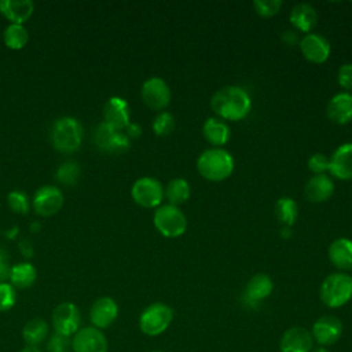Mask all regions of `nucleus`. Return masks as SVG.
I'll return each instance as SVG.
<instances>
[{
	"label": "nucleus",
	"mask_w": 352,
	"mask_h": 352,
	"mask_svg": "<svg viewBox=\"0 0 352 352\" xmlns=\"http://www.w3.org/2000/svg\"><path fill=\"white\" fill-rule=\"evenodd\" d=\"M48 336V323L44 319H30L22 329V337L30 346H37Z\"/></svg>",
	"instance_id": "nucleus-26"
},
{
	"label": "nucleus",
	"mask_w": 352,
	"mask_h": 352,
	"mask_svg": "<svg viewBox=\"0 0 352 352\" xmlns=\"http://www.w3.org/2000/svg\"><path fill=\"white\" fill-rule=\"evenodd\" d=\"M274 289L272 279L267 274L253 275L243 292V302L249 307H257L263 300H265Z\"/></svg>",
	"instance_id": "nucleus-17"
},
{
	"label": "nucleus",
	"mask_w": 352,
	"mask_h": 352,
	"mask_svg": "<svg viewBox=\"0 0 352 352\" xmlns=\"http://www.w3.org/2000/svg\"><path fill=\"white\" fill-rule=\"evenodd\" d=\"M199 175L210 182L227 179L234 170V160L227 150L213 147L202 151L197 160Z\"/></svg>",
	"instance_id": "nucleus-2"
},
{
	"label": "nucleus",
	"mask_w": 352,
	"mask_h": 352,
	"mask_svg": "<svg viewBox=\"0 0 352 352\" xmlns=\"http://www.w3.org/2000/svg\"><path fill=\"white\" fill-rule=\"evenodd\" d=\"M300 50L305 59L314 63H323L330 56V43L318 33H307L300 40Z\"/></svg>",
	"instance_id": "nucleus-15"
},
{
	"label": "nucleus",
	"mask_w": 352,
	"mask_h": 352,
	"mask_svg": "<svg viewBox=\"0 0 352 352\" xmlns=\"http://www.w3.org/2000/svg\"><path fill=\"white\" fill-rule=\"evenodd\" d=\"M333 192L334 183L324 173L312 176L304 187V195L311 202H323L329 199L333 195Z\"/></svg>",
	"instance_id": "nucleus-21"
},
{
	"label": "nucleus",
	"mask_w": 352,
	"mask_h": 352,
	"mask_svg": "<svg viewBox=\"0 0 352 352\" xmlns=\"http://www.w3.org/2000/svg\"><path fill=\"white\" fill-rule=\"evenodd\" d=\"M151 352H162V351H151Z\"/></svg>",
	"instance_id": "nucleus-46"
},
{
	"label": "nucleus",
	"mask_w": 352,
	"mask_h": 352,
	"mask_svg": "<svg viewBox=\"0 0 352 352\" xmlns=\"http://www.w3.org/2000/svg\"><path fill=\"white\" fill-rule=\"evenodd\" d=\"M351 276H352V275H351Z\"/></svg>",
	"instance_id": "nucleus-47"
},
{
	"label": "nucleus",
	"mask_w": 352,
	"mask_h": 352,
	"mask_svg": "<svg viewBox=\"0 0 352 352\" xmlns=\"http://www.w3.org/2000/svg\"><path fill=\"white\" fill-rule=\"evenodd\" d=\"M103 117L104 122L111 125L113 128L122 131L128 126L131 122V114H129V106L126 100H124L120 96H111L103 107Z\"/></svg>",
	"instance_id": "nucleus-18"
},
{
	"label": "nucleus",
	"mask_w": 352,
	"mask_h": 352,
	"mask_svg": "<svg viewBox=\"0 0 352 352\" xmlns=\"http://www.w3.org/2000/svg\"><path fill=\"white\" fill-rule=\"evenodd\" d=\"M80 311L73 302H60L52 312V326L55 333L70 337L80 329Z\"/></svg>",
	"instance_id": "nucleus-9"
},
{
	"label": "nucleus",
	"mask_w": 352,
	"mask_h": 352,
	"mask_svg": "<svg viewBox=\"0 0 352 352\" xmlns=\"http://www.w3.org/2000/svg\"><path fill=\"white\" fill-rule=\"evenodd\" d=\"M289 19L297 30L304 33H311L312 28L316 25L318 14L311 4L298 3L292 8Z\"/></svg>",
	"instance_id": "nucleus-24"
},
{
	"label": "nucleus",
	"mask_w": 352,
	"mask_h": 352,
	"mask_svg": "<svg viewBox=\"0 0 352 352\" xmlns=\"http://www.w3.org/2000/svg\"><path fill=\"white\" fill-rule=\"evenodd\" d=\"M342 323L334 315H323L312 324V338L320 346H327L336 344L342 336Z\"/></svg>",
	"instance_id": "nucleus-11"
},
{
	"label": "nucleus",
	"mask_w": 352,
	"mask_h": 352,
	"mask_svg": "<svg viewBox=\"0 0 352 352\" xmlns=\"http://www.w3.org/2000/svg\"><path fill=\"white\" fill-rule=\"evenodd\" d=\"M131 194L138 205L143 208H157L164 199V187L160 180L144 176L133 183Z\"/></svg>",
	"instance_id": "nucleus-8"
},
{
	"label": "nucleus",
	"mask_w": 352,
	"mask_h": 352,
	"mask_svg": "<svg viewBox=\"0 0 352 352\" xmlns=\"http://www.w3.org/2000/svg\"><path fill=\"white\" fill-rule=\"evenodd\" d=\"M311 352H330V351H329L326 346H320V345H319V346H315Z\"/></svg>",
	"instance_id": "nucleus-45"
},
{
	"label": "nucleus",
	"mask_w": 352,
	"mask_h": 352,
	"mask_svg": "<svg viewBox=\"0 0 352 352\" xmlns=\"http://www.w3.org/2000/svg\"><path fill=\"white\" fill-rule=\"evenodd\" d=\"M34 11V4L30 0H1L0 12L11 21V23H19L28 21Z\"/></svg>",
	"instance_id": "nucleus-22"
},
{
	"label": "nucleus",
	"mask_w": 352,
	"mask_h": 352,
	"mask_svg": "<svg viewBox=\"0 0 352 352\" xmlns=\"http://www.w3.org/2000/svg\"><path fill=\"white\" fill-rule=\"evenodd\" d=\"M280 352H311L314 349V338L309 330L301 326L287 329L280 337Z\"/></svg>",
	"instance_id": "nucleus-14"
},
{
	"label": "nucleus",
	"mask_w": 352,
	"mask_h": 352,
	"mask_svg": "<svg viewBox=\"0 0 352 352\" xmlns=\"http://www.w3.org/2000/svg\"><path fill=\"white\" fill-rule=\"evenodd\" d=\"M8 261V256H7V252L0 248V263H7Z\"/></svg>",
	"instance_id": "nucleus-43"
},
{
	"label": "nucleus",
	"mask_w": 352,
	"mask_h": 352,
	"mask_svg": "<svg viewBox=\"0 0 352 352\" xmlns=\"http://www.w3.org/2000/svg\"><path fill=\"white\" fill-rule=\"evenodd\" d=\"M190 192L191 190H190L188 182L182 177L172 179L164 188V197H166V199L169 201V205H173V206H177L186 202L190 197Z\"/></svg>",
	"instance_id": "nucleus-28"
},
{
	"label": "nucleus",
	"mask_w": 352,
	"mask_h": 352,
	"mask_svg": "<svg viewBox=\"0 0 352 352\" xmlns=\"http://www.w3.org/2000/svg\"><path fill=\"white\" fill-rule=\"evenodd\" d=\"M94 142L99 150L109 154H121L129 148V138L126 133H122L104 121L95 128Z\"/></svg>",
	"instance_id": "nucleus-7"
},
{
	"label": "nucleus",
	"mask_w": 352,
	"mask_h": 352,
	"mask_svg": "<svg viewBox=\"0 0 352 352\" xmlns=\"http://www.w3.org/2000/svg\"><path fill=\"white\" fill-rule=\"evenodd\" d=\"M319 296L329 308H340L352 298V276L344 272H334L324 278Z\"/></svg>",
	"instance_id": "nucleus-4"
},
{
	"label": "nucleus",
	"mask_w": 352,
	"mask_h": 352,
	"mask_svg": "<svg viewBox=\"0 0 352 352\" xmlns=\"http://www.w3.org/2000/svg\"><path fill=\"white\" fill-rule=\"evenodd\" d=\"M210 107L221 120L238 121L245 118L250 109L252 100L246 91L235 85H226L217 89L212 99Z\"/></svg>",
	"instance_id": "nucleus-1"
},
{
	"label": "nucleus",
	"mask_w": 352,
	"mask_h": 352,
	"mask_svg": "<svg viewBox=\"0 0 352 352\" xmlns=\"http://www.w3.org/2000/svg\"><path fill=\"white\" fill-rule=\"evenodd\" d=\"M327 117L336 124H348L352 121V94L340 92L336 94L327 103Z\"/></svg>",
	"instance_id": "nucleus-20"
},
{
	"label": "nucleus",
	"mask_w": 352,
	"mask_h": 352,
	"mask_svg": "<svg viewBox=\"0 0 352 352\" xmlns=\"http://www.w3.org/2000/svg\"><path fill=\"white\" fill-rule=\"evenodd\" d=\"M142 99L153 110H162L170 102V89L160 77H151L142 85Z\"/></svg>",
	"instance_id": "nucleus-12"
},
{
	"label": "nucleus",
	"mask_w": 352,
	"mask_h": 352,
	"mask_svg": "<svg viewBox=\"0 0 352 352\" xmlns=\"http://www.w3.org/2000/svg\"><path fill=\"white\" fill-rule=\"evenodd\" d=\"M154 226L160 234L168 238H176L184 234L187 228V219L184 213L173 205L160 206L153 217Z\"/></svg>",
	"instance_id": "nucleus-6"
},
{
	"label": "nucleus",
	"mask_w": 352,
	"mask_h": 352,
	"mask_svg": "<svg viewBox=\"0 0 352 352\" xmlns=\"http://www.w3.org/2000/svg\"><path fill=\"white\" fill-rule=\"evenodd\" d=\"M173 319V309L164 302H153L143 309L139 318V327L143 334L155 337L162 334Z\"/></svg>",
	"instance_id": "nucleus-5"
},
{
	"label": "nucleus",
	"mask_w": 352,
	"mask_h": 352,
	"mask_svg": "<svg viewBox=\"0 0 352 352\" xmlns=\"http://www.w3.org/2000/svg\"><path fill=\"white\" fill-rule=\"evenodd\" d=\"M73 352H109V344L102 330L88 326L80 329L72 338Z\"/></svg>",
	"instance_id": "nucleus-10"
},
{
	"label": "nucleus",
	"mask_w": 352,
	"mask_h": 352,
	"mask_svg": "<svg viewBox=\"0 0 352 352\" xmlns=\"http://www.w3.org/2000/svg\"><path fill=\"white\" fill-rule=\"evenodd\" d=\"M19 352H41L37 346H30V345H28V346H25V348H22Z\"/></svg>",
	"instance_id": "nucleus-44"
},
{
	"label": "nucleus",
	"mask_w": 352,
	"mask_h": 352,
	"mask_svg": "<svg viewBox=\"0 0 352 352\" xmlns=\"http://www.w3.org/2000/svg\"><path fill=\"white\" fill-rule=\"evenodd\" d=\"M82 136V126L80 121H77L73 117L58 118L56 121H54L50 131V139L54 148L66 154L74 153L80 148Z\"/></svg>",
	"instance_id": "nucleus-3"
},
{
	"label": "nucleus",
	"mask_w": 352,
	"mask_h": 352,
	"mask_svg": "<svg viewBox=\"0 0 352 352\" xmlns=\"http://www.w3.org/2000/svg\"><path fill=\"white\" fill-rule=\"evenodd\" d=\"M118 316V305L111 297L98 298L89 311V319L94 327L102 330L113 324Z\"/></svg>",
	"instance_id": "nucleus-16"
},
{
	"label": "nucleus",
	"mask_w": 352,
	"mask_h": 352,
	"mask_svg": "<svg viewBox=\"0 0 352 352\" xmlns=\"http://www.w3.org/2000/svg\"><path fill=\"white\" fill-rule=\"evenodd\" d=\"M48 352H70L72 351V340L66 336L54 333L47 342Z\"/></svg>",
	"instance_id": "nucleus-36"
},
{
	"label": "nucleus",
	"mask_w": 352,
	"mask_h": 352,
	"mask_svg": "<svg viewBox=\"0 0 352 352\" xmlns=\"http://www.w3.org/2000/svg\"><path fill=\"white\" fill-rule=\"evenodd\" d=\"M275 213H276L278 220L283 226L292 227L298 216V208H297L296 201L289 197L279 198L275 204Z\"/></svg>",
	"instance_id": "nucleus-29"
},
{
	"label": "nucleus",
	"mask_w": 352,
	"mask_h": 352,
	"mask_svg": "<svg viewBox=\"0 0 352 352\" xmlns=\"http://www.w3.org/2000/svg\"><path fill=\"white\" fill-rule=\"evenodd\" d=\"M125 129H126V136H128V138H138V136H140V133H142L140 125L133 124V122H129Z\"/></svg>",
	"instance_id": "nucleus-40"
},
{
	"label": "nucleus",
	"mask_w": 352,
	"mask_h": 352,
	"mask_svg": "<svg viewBox=\"0 0 352 352\" xmlns=\"http://www.w3.org/2000/svg\"><path fill=\"white\" fill-rule=\"evenodd\" d=\"M36 276V268L30 263H18L14 267H11L10 280L14 287L26 289L34 283Z\"/></svg>",
	"instance_id": "nucleus-27"
},
{
	"label": "nucleus",
	"mask_w": 352,
	"mask_h": 352,
	"mask_svg": "<svg viewBox=\"0 0 352 352\" xmlns=\"http://www.w3.org/2000/svg\"><path fill=\"white\" fill-rule=\"evenodd\" d=\"M330 166V158H327L322 153H316L309 157L308 160V168L315 175H323L326 170H329Z\"/></svg>",
	"instance_id": "nucleus-37"
},
{
	"label": "nucleus",
	"mask_w": 352,
	"mask_h": 352,
	"mask_svg": "<svg viewBox=\"0 0 352 352\" xmlns=\"http://www.w3.org/2000/svg\"><path fill=\"white\" fill-rule=\"evenodd\" d=\"M4 43L11 50H21L29 40V33L23 25L10 23L3 33Z\"/></svg>",
	"instance_id": "nucleus-30"
},
{
	"label": "nucleus",
	"mask_w": 352,
	"mask_h": 352,
	"mask_svg": "<svg viewBox=\"0 0 352 352\" xmlns=\"http://www.w3.org/2000/svg\"><path fill=\"white\" fill-rule=\"evenodd\" d=\"M175 128V118L169 111H161L153 120V131L158 136L169 135Z\"/></svg>",
	"instance_id": "nucleus-32"
},
{
	"label": "nucleus",
	"mask_w": 352,
	"mask_h": 352,
	"mask_svg": "<svg viewBox=\"0 0 352 352\" xmlns=\"http://www.w3.org/2000/svg\"><path fill=\"white\" fill-rule=\"evenodd\" d=\"M202 133L205 139L214 147L226 144L230 139V126L217 117H210L205 121L202 126Z\"/></svg>",
	"instance_id": "nucleus-25"
},
{
	"label": "nucleus",
	"mask_w": 352,
	"mask_h": 352,
	"mask_svg": "<svg viewBox=\"0 0 352 352\" xmlns=\"http://www.w3.org/2000/svg\"><path fill=\"white\" fill-rule=\"evenodd\" d=\"M7 202H8V206L11 208V210L16 212V213H28L29 206H30L28 195L19 190H14V191L8 192Z\"/></svg>",
	"instance_id": "nucleus-33"
},
{
	"label": "nucleus",
	"mask_w": 352,
	"mask_h": 352,
	"mask_svg": "<svg viewBox=\"0 0 352 352\" xmlns=\"http://www.w3.org/2000/svg\"><path fill=\"white\" fill-rule=\"evenodd\" d=\"M282 40H283L287 45H294V44H297V43H300V41H298V36H297V33H296L294 30H286V32H283Z\"/></svg>",
	"instance_id": "nucleus-39"
},
{
	"label": "nucleus",
	"mask_w": 352,
	"mask_h": 352,
	"mask_svg": "<svg viewBox=\"0 0 352 352\" xmlns=\"http://www.w3.org/2000/svg\"><path fill=\"white\" fill-rule=\"evenodd\" d=\"M329 258L338 270L352 268V239L337 238L329 246Z\"/></svg>",
	"instance_id": "nucleus-23"
},
{
	"label": "nucleus",
	"mask_w": 352,
	"mask_h": 352,
	"mask_svg": "<svg viewBox=\"0 0 352 352\" xmlns=\"http://www.w3.org/2000/svg\"><path fill=\"white\" fill-rule=\"evenodd\" d=\"M16 293L11 283L0 282V312H6L15 305Z\"/></svg>",
	"instance_id": "nucleus-34"
},
{
	"label": "nucleus",
	"mask_w": 352,
	"mask_h": 352,
	"mask_svg": "<svg viewBox=\"0 0 352 352\" xmlns=\"http://www.w3.org/2000/svg\"><path fill=\"white\" fill-rule=\"evenodd\" d=\"M253 7L258 15L268 18L275 15L279 11V8L282 7V1L280 0H254Z\"/></svg>",
	"instance_id": "nucleus-35"
},
{
	"label": "nucleus",
	"mask_w": 352,
	"mask_h": 352,
	"mask_svg": "<svg viewBox=\"0 0 352 352\" xmlns=\"http://www.w3.org/2000/svg\"><path fill=\"white\" fill-rule=\"evenodd\" d=\"M80 177V165L76 161H66L56 169V179L66 186L74 184Z\"/></svg>",
	"instance_id": "nucleus-31"
},
{
	"label": "nucleus",
	"mask_w": 352,
	"mask_h": 352,
	"mask_svg": "<svg viewBox=\"0 0 352 352\" xmlns=\"http://www.w3.org/2000/svg\"><path fill=\"white\" fill-rule=\"evenodd\" d=\"M10 272H11V267L7 263H0V282H4L6 279H10Z\"/></svg>",
	"instance_id": "nucleus-41"
},
{
	"label": "nucleus",
	"mask_w": 352,
	"mask_h": 352,
	"mask_svg": "<svg viewBox=\"0 0 352 352\" xmlns=\"http://www.w3.org/2000/svg\"><path fill=\"white\" fill-rule=\"evenodd\" d=\"M329 170L340 180L352 179V143H344L333 153Z\"/></svg>",
	"instance_id": "nucleus-19"
},
{
	"label": "nucleus",
	"mask_w": 352,
	"mask_h": 352,
	"mask_svg": "<svg viewBox=\"0 0 352 352\" xmlns=\"http://www.w3.org/2000/svg\"><path fill=\"white\" fill-rule=\"evenodd\" d=\"M338 84L348 91H352V63H344L337 73Z\"/></svg>",
	"instance_id": "nucleus-38"
},
{
	"label": "nucleus",
	"mask_w": 352,
	"mask_h": 352,
	"mask_svg": "<svg viewBox=\"0 0 352 352\" xmlns=\"http://www.w3.org/2000/svg\"><path fill=\"white\" fill-rule=\"evenodd\" d=\"M63 205L62 191L51 184L40 187L33 197V209L40 216H52Z\"/></svg>",
	"instance_id": "nucleus-13"
},
{
	"label": "nucleus",
	"mask_w": 352,
	"mask_h": 352,
	"mask_svg": "<svg viewBox=\"0 0 352 352\" xmlns=\"http://www.w3.org/2000/svg\"><path fill=\"white\" fill-rule=\"evenodd\" d=\"M293 235V232H292V227H286V226H283V228H282V231H280V236L282 238H290Z\"/></svg>",
	"instance_id": "nucleus-42"
}]
</instances>
